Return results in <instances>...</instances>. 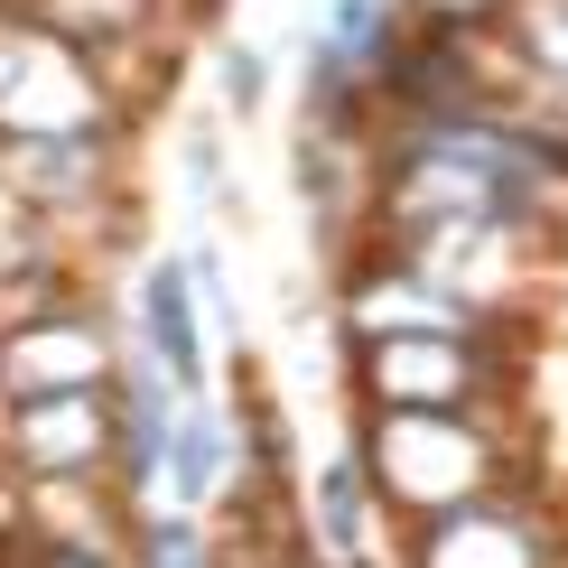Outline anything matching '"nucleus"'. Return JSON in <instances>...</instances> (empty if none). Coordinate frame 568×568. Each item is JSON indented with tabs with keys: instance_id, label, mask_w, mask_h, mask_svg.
<instances>
[{
	"instance_id": "f257e3e1",
	"label": "nucleus",
	"mask_w": 568,
	"mask_h": 568,
	"mask_svg": "<svg viewBox=\"0 0 568 568\" xmlns=\"http://www.w3.org/2000/svg\"><path fill=\"white\" fill-rule=\"evenodd\" d=\"M373 373H383L392 400H410V410H447V400L466 392V345L457 336H392L383 354H373Z\"/></svg>"
},
{
	"instance_id": "f03ea898",
	"label": "nucleus",
	"mask_w": 568,
	"mask_h": 568,
	"mask_svg": "<svg viewBox=\"0 0 568 568\" xmlns=\"http://www.w3.org/2000/svg\"><path fill=\"white\" fill-rule=\"evenodd\" d=\"M429 568H540V540L513 513H447L429 531Z\"/></svg>"
},
{
	"instance_id": "7ed1b4c3",
	"label": "nucleus",
	"mask_w": 568,
	"mask_h": 568,
	"mask_svg": "<svg viewBox=\"0 0 568 568\" xmlns=\"http://www.w3.org/2000/svg\"><path fill=\"white\" fill-rule=\"evenodd\" d=\"M392 38V0H336L326 10V65H383Z\"/></svg>"
},
{
	"instance_id": "20e7f679",
	"label": "nucleus",
	"mask_w": 568,
	"mask_h": 568,
	"mask_svg": "<svg viewBox=\"0 0 568 568\" xmlns=\"http://www.w3.org/2000/svg\"><path fill=\"white\" fill-rule=\"evenodd\" d=\"M513 38L550 84H568V0H513Z\"/></svg>"
},
{
	"instance_id": "39448f33",
	"label": "nucleus",
	"mask_w": 568,
	"mask_h": 568,
	"mask_svg": "<svg viewBox=\"0 0 568 568\" xmlns=\"http://www.w3.org/2000/svg\"><path fill=\"white\" fill-rule=\"evenodd\" d=\"M150 336L169 345V373H196V336H186V298H178V271H150Z\"/></svg>"
},
{
	"instance_id": "423d86ee",
	"label": "nucleus",
	"mask_w": 568,
	"mask_h": 568,
	"mask_svg": "<svg viewBox=\"0 0 568 568\" xmlns=\"http://www.w3.org/2000/svg\"><path fill=\"white\" fill-rule=\"evenodd\" d=\"M178 485H186V494L215 485V429H205V419H196V429H186V447H178Z\"/></svg>"
},
{
	"instance_id": "0eeeda50",
	"label": "nucleus",
	"mask_w": 568,
	"mask_h": 568,
	"mask_svg": "<svg viewBox=\"0 0 568 568\" xmlns=\"http://www.w3.org/2000/svg\"><path fill=\"white\" fill-rule=\"evenodd\" d=\"M224 93H233V112L262 103V57H224Z\"/></svg>"
}]
</instances>
